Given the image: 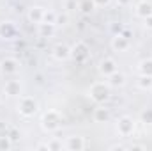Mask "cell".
<instances>
[{
	"mask_svg": "<svg viewBox=\"0 0 152 151\" xmlns=\"http://www.w3.org/2000/svg\"><path fill=\"white\" fill-rule=\"evenodd\" d=\"M110 150H129L127 146H124V144H113V146H110Z\"/></svg>",
	"mask_w": 152,
	"mask_h": 151,
	"instance_id": "4dcf8cb0",
	"label": "cell"
},
{
	"mask_svg": "<svg viewBox=\"0 0 152 151\" xmlns=\"http://www.w3.org/2000/svg\"><path fill=\"white\" fill-rule=\"evenodd\" d=\"M117 133L120 137H129L134 133V121L129 115H122L117 121Z\"/></svg>",
	"mask_w": 152,
	"mask_h": 151,
	"instance_id": "5b68a950",
	"label": "cell"
},
{
	"mask_svg": "<svg viewBox=\"0 0 152 151\" xmlns=\"http://www.w3.org/2000/svg\"><path fill=\"white\" fill-rule=\"evenodd\" d=\"M42 21L44 23H53V25H57V13L55 11H51V9H44V14H42Z\"/></svg>",
	"mask_w": 152,
	"mask_h": 151,
	"instance_id": "ffe728a7",
	"label": "cell"
},
{
	"mask_svg": "<svg viewBox=\"0 0 152 151\" xmlns=\"http://www.w3.org/2000/svg\"><path fill=\"white\" fill-rule=\"evenodd\" d=\"M78 7V4H76L75 0H67V4H66V9H69V11H73Z\"/></svg>",
	"mask_w": 152,
	"mask_h": 151,
	"instance_id": "f1b7e54d",
	"label": "cell"
},
{
	"mask_svg": "<svg viewBox=\"0 0 152 151\" xmlns=\"http://www.w3.org/2000/svg\"><path fill=\"white\" fill-rule=\"evenodd\" d=\"M67 21H69V14L67 13L57 14V25H67Z\"/></svg>",
	"mask_w": 152,
	"mask_h": 151,
	"instance_id": "484cf974",
	"label": "cell"
},
{
	"mask_svg": "<svg viewBox=\"0 0 152 151\" xmlns=\"http://www.w3.org/2000/svg\"><path fill=\"white\" fill-rule=\"evenodd\" d=\"M138 87H140V89H143V91L152 89V76L140 75V78H138Z\"/></svg>",
	"mask_w": 152,
	"mask_h": 151,
	"instance_id": "d6986e66",
	"label": "cell"
},
{
	"mask_svg": "<svg viewBox=\"0 0 152 151\" xmlns=\"http://www.w3.org/2000/svg\"><path fill=\"white\" fill-rule=\"evenodd\" d=\"M94 121L96 123H108L110 121V110L106 107H97L94 110Z\"/></svg>",
	"mask_w": 152,
	"mask_h": 151,
	"instance_id": "2e32d148",
	"label": "cell"
},
{
	"mask_svg": "<svg viewBox=\"0 0 152 151\" xmlns=\"http://www.w3.org/2000/svg\"><path fill=\"white\" fill-rule=\"evenodd\" d=\"M60 124H62V115L58 110H48V112H44L42 119H41V126L48 133L57 132L60 128Z\"/></svg>",
	"mask_w": 152,
	"mask_h": 151,
	"instance_id": "7a4b0ae2",
	"label": "cell"
},
{
	"mask_svg": "<svg viewBox=\"0 0 152 151\" xmlns=\"http://www.w3.org/2000/svg\"><path fill=\"white\" fill-rule=\"evenodd\" d=\"M117 71V62H115L113 59H110V57H106V59H103L101 62H99V73L103 76H108L112 75V73H115Z\"/></svg>",
	"mask_w": 152,
	"mask_h": 151,
	"instance_id": "8fae6325",
	"label": "cell"
},
{
	"mask_svg": "<svg viewBox=\"0 0 152 151\" xmlns=\"http://www.w3.org/2000/svg\"><path fill=\"white\" fill-rule=\"evenodd\" d=\"M129 38H126L124 34H115L113 38H112V48H113L115 52H126L127 48H129Z\"/></svg>",
	"mask_w": 152,
	"mask_h": 151,
	"instance_id": "9c48e42d",
	"label": "cell"
},
{
	"mask_svg": "<svg viewBox=\"0 0 152 151\" xmlns=\"http://www.w3.org/2000/svg\"><path fill=\"white\" fill-rule=\"evenodd\" d=\"M36 150H39V151H41V150H46V151H48V142H46V144H39Z\"/></svg>",
	"mask_w": 152,
	"mask_h": 151,
	"instance_id": "d6a6232c",
	"label": "cell"
},
{
	"mask_svg": "<svg viewBox=\"0 0 152 151\" xmlns=\"http://www.w3.org/2000/svg\"><path fill=\"white\" fill-rule=\"evenodd\" d=\"M0 71L4 75H16L20 71V62L14 57H5L0 61Z\"/></svg>",
	"mask_w": 152,
	"mask_h": 151,
	"instance_id": "8992f818",
	"label": "cell"
},
{
	"mask_svg": "<svg viewBox=\"0 0 152 151\" xmlns=\"http://www.w3.org/2000/svg\"><path fill=\"white\" fill-rule=\"evenodd\" d=\"M16 32H18V29L12 21H2L0 23V38L2 39H14Z\"/></svg>",
	"mask_w": 152,
	"mask_h": 151,
	"instance_id": "30bf717a",
	"label": "cell"
},
{
	"mask_svg": "<svg viewBox=\"0 0 152 151\" xmlns=\"http://www.w3.org/2000/svg\"><path fill=\"white\" fill-rule=\"evenodd\" d=\"M143 21H145V23H143V25H145V29L152 30V14H151V16H147V18H145Z\"/></svg>",
	"mask_w": 152,
	"mask_h": 151,
	"instance_id": "83f0119b",
	"label": "cell"
},
{
	"mask_svg": "<svg viewBox=\"0 0 152 151\" xmlns=\"http://www.w3.org/2000/svg\"><path fill=\"white\" fill-rule=\"evenodd\" d=\"M140 119H142V123L152 126V109H143L142 114H140Z\"/></svg>",
	"mask_w": 152,
	"mask_h": 151,
	"instance_id": "cb8c5ba5",
	"label": "cell"
},
{
	"mask_svg": "<svg viewBox=\"0 0 152 151\" xmlns=\"http://www.w3.org/2000/svg\"><path fill=\"white\" fill-rule=\"evenodd\" d=\"M88 57H90V50H88L87 43H83V41H76L75 44L71 46V59H73L75 62L83 64V62H87Z\"/></svg>",
	"mask_w": 152,
	"mask_h": 151,
	"instance_id": "277c9868",
	"label": "cell"
},
{
	"mask_svg": "<svg viewBox=\"0 0 152 151\" xmlns=\"http://www.w3.org/2000/svg\"><path fill=\"white\" fill-rule=\"evenodd\" d=\"M64 148L69 150V151H81L83 148H85V139L80 137V135H71V137L66 139Z\"/></svg>",
	"mask_w": 152,
	"mask_h": 151,
	"instance_id": "52a82bcc",
	"label": "cell"
},
{
	"mask_svg": "<svg viewBox=\"0 0 152 151\" xmlns=\"http://www.w3.org/2000/svg\"><path fill=\"white\" fill-rule=\"evenodd\" d=\"M55 27H57V25H53V23H44V21H41L37 25L39 38H51L53 32H55Z\"/></svg>",
	"mask_w": 152,
	"mask_h": 151,
	"instance_id": "9a60e30c",
	"label": "cell"
},
{
	"mask_svg": "<svg viewBox=\"0 0 152 151\" xmlns=\"http://www.w3.org/2000/svg\"><path fill=\"white\" fill-rule=\"evenodd\" d=\"M42 14H44V9H42L41 5H34V7H30V9H28L27 18H28V21H30V23L39 25V23L42 21Z\"/></svg>",
	"mask_w": 152,
	"mask_h": 151,
	"instance_id": "7c38bea8",
	"label": "cell"
},
{
	"mask_svg": "<svg viewBox=\"0 0 152 151\" xmlns=\"http://www.w3.org/2000/svg\"><path fill=\"white\" fill-rule=\"evenodd\" d=\"M62 148H64V144L60 141H55L53 139V141L48 142V151H58V150H62Z\"/></svg>",
	"mask_w": 152,
	"mask_h": 151,
	"instance_id": "d4e9b609",
	"label": "cell"
},
{
	"mask_svg": "<svg viewBox=\"0 0 152 151\" xmlns=\"http://www.w3.org/2000/svg\"><path fill=\"white\" fill-rule=\"evenodd\" d=\"M138 71H140V75L152 76V59H143L138 66Z\"/></svg>",
	"mask_w": 152,
	"mask_h": 151,
	"instance_id": "ac0fdd59",
	"label": "cell"
},
{
	"mask_svg": "<svg viewBox=\"0 0 152 151\" xmlns=\"http://www.w3.org/2000/svg\"><path fill=\"white\" fill-rule=\"evenodd\" d=\"M92 2H94V5H96V7H106L112 0H92Z\"/></svg>",
	"mask_w": 152,
	"mask_h": 151,
	"instance_id": "4316f807",
	"label": "cell"
},
{
	"mask_svg": "<svg viewBox=\"0 0 152 151\" xmlns=\"http://www.w3.org/2000/svg\"><path fill=\"white\" fill-rule=\"evenodd\" d=\"M108 84H110V87H122L126 84V76L122 73H118V71H115L108 76Z\"/></svg>",
	"mask_w": 152,
	"mask_h": 151,
	"instance_id": "e0dca14e",
	"label": "cell"
},
{
	"mask_svg": "<svg viewBox=\"0 0 152 151\" xmlns=\"http://www.w3.org/2000/svg\"><path fill=\"white\" fill-rule=\"evenodd\" d=\"M136 16L138 18H142V20H145L147 16H151L152 14V2H147V0H143V2H140L138 5H136Z\"/></svg>",
	"mask_w": 152,
	"mask_h": 151,
	"instance_id": "5bb4252c",
	"label": "cell"
},
{
	"mask_svg": "<svg viewBox=\"0 0 152 151\" xmlns=\"http://www.w3.org/2000/svg\"><path fill=\"white\" fill-rule=\"evenodd\" d=\"M53 57L57 59V61H66V59H69L71 57V48L67 46V44H57L55 48H53Z\"/></svg>",
	"mask_w": 152,
	"mask_h": 151,
	"instance_id": "4fadbf2b",
	"label": "cell"
},
{
	"mask_svg": "<svg viewBox=\"0 0 152 151\" xmlns=\"http://www.w3.org/2000/svg\"><path fill=\"white\" fill-rule=\"evenodd\" d=\"M88 96L96 103H104L110 98V84L108 82H94L88 89Z\"/></svg>",
	"mask_w": 152,
	"mask_h": 151,
	"instance_id": "6da1fadb",
	"label": "cell"
},
{
	"mask_svg": "<svg viewBox=\"0 0 152 151\" xmlns=\"http://www.w3.org/2000/svg\"><path fill=\"white\" fill-rule=\"evenodd\" d=\"M5 135L12 141V142H18L20 141V137H21V133H20V130L18 128H14V126H7V130H5Z\"/></svg>",
	"mask_w": 152,
	"mask_h": 151,
	"instance_id": "44dd1931",
	"label": "cell"
},
{
	"mask_svg": "<svg viewBox=\"0 0 152 151\" xmlns=\"http://www.w3.org/2000/svg\"><path fill=\"white\" fill-rule=\"evenodd\" d=\"M131 4H133V0H117V5H120V7H127Z\"/></svg>",
	"mask_w": 152,
	"mask_h": 151,
	"instance_id": "f546056e",
	"label": "cell"
},
{
	"mask_svg": "<svg viewBox=\"0 0 152 151\" xmlns=\"http://www.w3.org/2000/svg\"><path fill=\"white\" fill-rule=\"evenodd\" d=\"M94 2L92 0H83V2H80L78 4V9L81 11V13H85V14H88V13H92L94 11Z\"/></svg>",
	"mask_w": 152,
	"mask_h": 151,
	"instance_id": "7402d4cb",
	"label": "cell"
},
{
	"mask_svg": "<svg viewBox=\"0 0 152 151\" xmlns=\"http://www.w3.org/2000/svg\"><path fill=\"white\" fill-rule=\"evenodd\" d=\"M129 150H145V146L143 144H133V146H127Z\"/></svg>",
	"mask_w": 152,
	"mask_h": 151,
	"instance_id": "1f68e13d",
	"label": "cell"
},
{
	"mask_svg": "<svg viewBox=\"0 0 152 151\" xmlns=\"http://www.w3.org/2000/svg\"><path fill=\"white\" fill-rule=\"evenodd\" d=\"M21 82L20 80H7L5 85H4V93L9 96V98H16L21 94Z\"/></svg>",
	"mask_w": 152,
	"mask_h": 151,
	"instance_id": "ba28073f",
	"label": "cell"
},
{
	"mask_svg": "<svg viewBox=\"0 0 152 151\" xmlns=\"http://www.w3.org/2000/svg\"><path fill=\"white\" fill-rule=\"evenodd\" d=\"M12 144H14V142H12L5 133H4V135H0V150H4V151L11 150V148H12Z\"/></svg>",
	"mask_w": 152,
	"mask_h": 151,
	"instance_id": "603a6c76",
	"label": "cell"
},
{
	"mask_svg": "<svg viewBox=\"0 0 152 151\" xmlns=\"http://www.w3.org/2000/svg\"><path fill=\"white\" fill-rule=\"evenodd\" d=\"M37 100L32 98V96H21L20 103H18V112L21 114L23 117H32L37 114Z\"/></svg>",
	"mask_w": 152,
	"mask_h": 151,
	"instance_id": "3957f363",
	"label": "cell"
}]
</instances>
